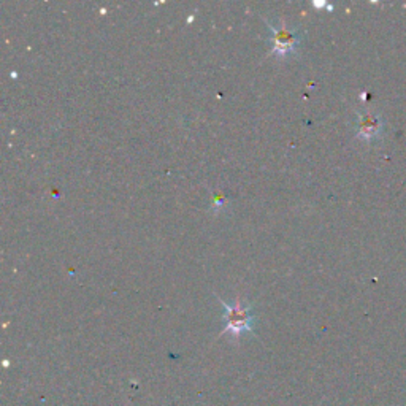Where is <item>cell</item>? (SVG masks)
<instances>
[{
	"label": "cell",
	"mask_w": 406,
	"mask_h": 406,
	"mask_svg": "<svg viewBox=\"0 0 406 406\" xmlns=\"http://www.w3.org/2000/svg\"><path fill=\"white\" fill-rule=\"evenodd\" d=\"M219 302L223 303L224 306L225 327L223 333H232L234 337H240L243 332L253 330V306L245 305L240 297H236L234 305L232 303H225L221 299Z\"/></svg>",
	"instance_id": "obj_1"
},
{
	"label": "cell",
	"mask_w": 406,
	"mask_h": 406,
	"mask_svg": "<svg viewBox=\"0 0 406 406\" xmlns=\"http://www.w3.org/2000/svg\"><path fill=\"white\" fill-rule=\"evenodd\" d=\"M269 27L271 29V32H273V51H271V54L278 56V58H284V56L294 53L295 48L300 43L299 34L287 29L284 24L276 27V25L269 23Z\"/></svg>",
	"instance_id": "obj_2"
},
{
	"label": "cell",
	"mask_w": 406,
	"mask_h": 406,
	"mask_svg": "<svg viewBox=\"0 0 406 406\" xmlns=\"http://www.w3.org/2000/svg\"><path fill=\"white\" fill-rule=\"evenodd\" d=\"M381 128V122L374 115H362L359 117V137L362 138H373Z\"/></svg>",
	"instance_id": "obj_3"
},
{
	"label": "cell",
	"mask_w": 406,
	"mask_h": 406,
	"mask_svg": "<svg viewBox=\"0 0 406 406\" xmlns=\"http://www.w3.org/2000/svg\"><path fill=\"white\" fill-rule=\"evenodd\" d=\"M224 203H225V199L223 197V195L216 194V199H214V202H213V207H214L216 212H218V210H219L221 207H224Z\"/></svg>",
	"instance_id": "obj_4"
}]
</instances>
